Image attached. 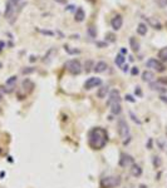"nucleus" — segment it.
I'll return each mask as SVG.
<instances>
[{
    "instance_id": "nucleus-1",
    "label": "nucleus",
    "mask_w": 167,
    "mask_h": 188,
    "mask_svg": "<svg viewBox=\"0 0 167 188\" xmlns=\"http://www.w3.org/2000/svg\"><path fill=\"white\" fill-rule=\"evenodd\" d=\"M107 142H108V133L102 127L93 128L88 134V143L93 149L104 148V145L107 144Z\"/></svg>"
},
{
    "instance_id": "nucleus-2",
    "label": "nucleus",
    "mask_w": 167,
    "mask_h": 188,
    "mask_svg": "<svg viewBox=\"0 0 167 188\" xmlns=\"http://www.w3.org/2000/svg\"><path fill=\"white\" fill-rule=\"evenodd\" d=\"M122 179L119 176H108L104 177L101 181V187L102 188H116L121 184Z\"/></svg>"
},
{
    "instance_id": "nucleus-3",
    "label": "nucleus",
    "mask_w": 167,
    "mask_h": 188,
    "mask_svg": "<svg viewBox=\"0 0 167 188\" xmlns=\"http://www.w3.org/2000/svg\"><path fill=\"white\" fill-rule=\"evenodd\" d=\"M66 68L67 70L70 73V74L73 75H78L79 73L82 71V64H80V61L77 60V59H70L66 63Z\"/></svg>"
},
{
    "instance_id": "nucleus-4",
    "label": "nucleus",
    "mask_w": 167,
    "mask_h": 188,
    "mask_svg": "<svg viewBox=\"0 0 167 188\" xmlns=\"http://www.w3.org/2000/svg\"><path fill=\"white\" fill-rule=\"evenodd\" d=\"M117 131H118V134H119V137H121L122 139L127 138L128 135H130V127H128L127 122L124 120L123 118H119V119H118V123H117Z\"/></svg>"
},
{
    "instance_id": "nucleus-5",
    "label": "nucleus",
    "mask_w": 167,
    "mask_h": 188,
    "mask_svg": "<svg viewBox=\"0 0 167 188\" xmlns=\"http://www.w3.org/2000/svg\"><path fill=\"white\" fill-rule=\"evenodd\" d=\"M146 67L147 68H151V69H155L156 71H158V73H162L166 70V67L165 64L161 61V60H157V59H155V58H151L147 60V63H146Z\"/></svg>"
},
{
    "instance_id": "nucleus-6",
    "label": "nucleus",
    "mask_w": 167,
    "mask_h": 188,
    "mask_svg": "<svg viewBox=\"0 0 167 188\" xmlns=\"http://www.w3.org/2000/svg\"><path fill=\"white\" fill-rule=\"evenodd\" d=\"M134 163V159L132 158V155L127 154V153H121V158L118 164L122 167V168H127L128 165H132Z\"/></svg>"
},
{
    "instance_id": "nucleus-7",
    "label": "nucleus",
    "mask_w": 167,
    "mask_h": 188,
    "mask_svg": "<svg viewBox=\"0 0 167 188\" xmlns=\"http://www.w3.org/2000/svg\"><path fill=\"white\" fill-rule=\"evenodd\" d=\"M102 84V79L98 78V77H92L89 78L86 83H84V88L86 89H92V88H96V87H99Z\"/></svg>"
},
{
    "instance_id": "nucleus-8",
    "label": "nucleus",
    "mask_w": 167,
    "mask_h": 188,
    "mask_svg": "<svg viewBox=\"0 0 167 188\" xmlns=\"http://www.w3.org/2000/svg\"><path fill=\"white\" fill-rule=\"evenodd\" d=\"M121 102V96H119V92L117 89H113L111 90L109 93V99L107 100V104L108 106H112L114 103H119Z\"/></svg>"
},
{
    "instance_id": "nucleus-9",
    "label": "nucleus",
    "mask_w": 167,
    "mask_h": 188,
    "mask_svg": "<svg viewBox=\"0 0 167 188\" xmlns=\"http://www.w3.org/2000/svg\"><path fill=\"white\" fill-rule=\"evenodd\" d=\"M111 25H112L113 30H119L122 28V25H123V18H122V15L117 14L116 16H114L112 19V22H111Z\"/></svg>"
},
{
    "instance_id": "nucleus-10",
    "label": "nucleus",
    "mask_w": 167,
    "mask_h": 188,
    "mask_svg": "<svg viewBox=\"0 0 167 188\" xmlns=\"http://www.w3.org/2000/svg\"><path fill=\"white\" fill-rule=\"evenodd\" d=\"M14 10H15V5L12 3V2H9L8 0V3H6V9H5V18L6 19H10L13 16L14 14Z\"/></svg>"
},
{
    "instance_id": "nucleus-11",
    "label": "nucleus",
    "mask_w": 167,
    "mask_h": 188,
    "mask_svg": "<svg viewBox=\"0 0 167 188\" xmlns=\"http://www.w3.org/2000/svg\"><path fill=\"white\" fill-rule=\"evenodd\" d=\"M107 68H108V64L106 61H98L97 64L93 67V70H94L96 73H103Z\"/></svg>"
},
{
    "instance_id": "nucleus-12",
    "label": "nucleus",
    "mask_w": 167,
    "mask_h": 188,
    "mask_svg": "<svg viewBox=\"0 0 167 188\" xmlns=\"http://www.w3.org/2000/svg\"><path fill=\"white\" fill-rule=\"evenodd\" d=\"M108 92H109V87H108V85H103V87H101V88L97 90V97H98L99 99L106 98V96H107Z\"/></svg>"
},
{
    "instance_id": "nucleus-13",
    "label": "nucleus",
    "mask_w": 167,
    "mask_h": 188,
    "mask_svg": "<svg viewBox=\"0 0 167 188\" xmlns=\"http://www.w3.org/2000/svg\"><path fill=\"white\" fill-rule=\"evenodd\" d=\"M131 174H132L133 177H140V176L142 174V168H141L138 164L133 163V164L131 165Z\"/></svg>"
},
{
    "instance_id": "nucleus-14",
    "label": "nucleus",
    "mask_w": 167,
    "mask_h": 188,
    "mask_svg": "<svg viewBox=\"0 0 167 188\" xmlns=\"http://www.w3.org/2000/svg\"><path fill=\"white\" fill-rule=\"evenodd\" d=\"M155 79V74L152 71H150V70H144L143 73H142V80L143 82H152Z\"/></svg>"
},
{
    "instance_id": "nucleus-15",
    "label": "nucleus",
    "mask_w": 167,
    "mask_h": 188,
    "mask_svg": "<svg viewBox=\"0 0 167 188\" xmlns=\"http://www.w3.org/2000/svg\"><path fill=\"white\" fill-rule=\"evenodd\" d=\"M111 107H112V108H111L112 114H114V116H119L121 112H122V107H121V104H119V103H114V104H112Z\"/></svg>"
},
{
    "instance_id": "nucleus-16",
    "label": "nucleus",
    "mask_w": 167,
    "mask_h": 188,
    "mask_svg": "<svg viewBox=\"0 0 167 188\" xmlns=\"http://www.w3.org/2000/svg\"><path fill=\"white\" fill-rule=\"evenodd\" d=\"M86 18V13H84V10H83L82 8H78L77 9V12H76V20L77 22H83Z\"/></svg>"
},
{
    "instance_id": "nucleus-17",
    "label": "nucleus",
    "mask_w": 167,
    "mask_h": 188,
    "mask_svg": "<svg viewBox=\"0 0 167 188\" xmlns=\"http://www.w3.org/2000/svg\"><path fill=\"white\" fill-rule=\"evenodd\" d=\"M130 45H131V48H132L133 51H138V49H140V44H138V41L136 40V38H133V37L130 38Z\"/></svg>"
},
{
    "instance_id": "nucleus-18",
    "label": "nucleus",
    "mask_w": 167,
    "mask_h": 188,
    "mask_svg": "<svg viewBox=\"0 0 167 188\" xmlns=\"http://www.w3.org/2000/svg\"><path fill=\"white\" fill-rule=\"evenodd\" d=\"M158 58H160V60H161V61L167 63V47L162 48V49L158 51Z\"/></svg>"
},
{
    "instance_id": "nucleus-19",
    "label": "nucleus",
    "mask_w": 167,
    "mask_h": 188,
    "mask_svg": "<svg viewBox=\"0 0 167 188\" xmlns=\"http://www.w3.org/2000/svg\"><path fill=\"white\" fill-rule=\"evenodd\" d=\"M137 33L140 35H144L146 33H147V25L143 24V23H140L138 26H137Z\"/></svg>"
},
{
    "instance_id": "nucleus-20",
    "label": "nucleus",
    "mask_w": 167,
    "mask_h": 188,
    "mask_svg": "<svg viewBox=\"0 0 167 188\" xmlns=\"http://www.w3.org/2000/svg\"><path fill=\"white\" fill-rule=\"evenodd\" d=\"M16 80H18V77L16 75H13V77H10L8 80H6V87H14V84L16 83Z\"/></svg>"
},
{
    "instance_id": "nucleus-21",
    "label": "nucleus",
    "mask_w": 167,
    "mask_h": 188,
    "mask_svg": "<svg viewBox=\"0 0 167 188\" xmlns=\"http://www.w3.org/2000/svg\"><path fill=\"white\" fill-rule=\"evenodd\" d=\"M114 63H116L118 67H122L123 63H124V57H123L122 54H118V55L116 57V59H114Z\"/></svg>"
},
{
    "instance_id": "nucleus-22",
    "label": "nucleus",
    "mask_w": 167,
    "mask_h": 188,
    "mask_svg": "<svg viewBox=\"0 0 167 188\" xmlns=\"http://www.w3.org/2000/svg\"><path fill=\"white\" fill-rule=\"evenodd\" d=\"M22 87H23L24 89H27V87H29L30 89H33V88H34V84H33V82H32V80H29V79H25V80L23 82Z\"/></svg>"
},
{
    "instance_id": "nucleus-23",
    "label": "nucleus",
    "mask_w": 167,
    "mask_h": 188,
    "mask_svg": "<svg viewBox=\"0 0 167 188\" xmlns=\"http://www.w3.org/2000/svg\"><path fill=\"white\" fill-rule=\"evenodd\" d=\"M153 165L156 167V168H158V167L161 165V159H160V157H157V155L153 157Z\"/></svg>"
},
{
    "instance_id": "nucleus-24",
    "label": "nucleus",
    "mask_w": 167,
    "mask_h": 188,
    "mask_svg": "<svg viewBox=\"0 0 167 188\" xmlns=\"http://www.w3.org/2000/svg\"><path fill=\"white\" fill-rule=\"evenodd\" d=\"M88 33H89V35H91L92 38H94V37L97 35V31H96L94 26H89V28H88Z\"/></svg>"
},
{
    "instance_id": "nucleus-25",
    "label": "nucleus",
    "mask_w": 167,
    "mask_h": 188,
    "mask_svg": "<svg viewBox=\"0 0 167 188\" xmlns=\"http://www.w3.org/2000/svg\"><path fill=\"white\" fill-rule=\"evenodd\" d=\"M34 71H35V68H32V67H30V68H25V69L22 70L23 74H30V73H34Z\"/></svg>"
},
{
    "instance_id": "nucleus-26",
    "label": "nucleus",
    "mask_w": 167,
    "mask_h": 188,
    "mask_svg": "<svg viewBox=\"0 0 167 188\" xmlns=\"http://www.w3.org/2000/svg\"><path fill=\"white\" fill-rule=\"evenodd\" d=\"M130 116H131V118H132V120H133L134 123H137V124H141V120H140V119H138L137 117H136V116H134V114H133L132 112H130Z\"/></svg>"
},
{
    "instance_id": "nucleus-27",
    "label": "nucleus",
    "mask_w": 167,
    "mask_h": 188,
    "mask_svg": "<svg viewBox=\"0 0 167 188\" xmlns=\"http://www.w3.org/2000/svg\"><path fill=\"white\" fill-rule=\"evenodd\" d=\"M64 49H66V51H68L69 54H78V53H79V50H70L68 45H66V47H64Z\"/></svg>"
},
{
    "instance_id": "nucleus-28",
    "label": "nucleus",
    "mask_w": 167,
    "mask_h": 188,
    "mask_svg": "<svg viewBox=\"0 0 167 188\" xmlns=\"http://www.w3.org/2000/svg\"><path fill=\"white\" fill-rule=\"evenodd\" d=\"M92 64H93V61H92V60H88V61L86 63V71H87V73L91 71V67H92Z\"/></svg>"
},
{
    "instance_id": "nucleus-29",
    "label": "nucleus",
    "mask_w": 167,
    "mask_h": 188,
    "mask_svg": "<svg viewBox=\"0 0 167 188\" xmlns=\"http://www.w3.org/2000/svg\"><path fill=\"white\" fill-rule=\"evenodd\" d=\"M158 83H161V84H163V85H167V78L166 77L158 78Z\"/></svg>"
},
{
    "instance_id": "nucleus-30",
    "label": "nucleus",
    "mask_w": 167,
    "mask_h": 188,
    "mask_svg": "<svg viewBox=\"0 0 167 188\" xmlns=\"http://www.w3.org/2000/svg\"><path fill=\"white\" fill-rule=\"evenodd\" d=\"M131 74H132V75H137V74H138V68H137V67H133L132 70H131Z\"/></svg>"
},
{
    "instance_id": "nucleus-31",
    "label": "nucleus",
    "mask_w": 167,
    "mask_h": 188,
    "mask_svg": "<svg viewBox=\"0 0 167 188\" xmlns=\"http://www.w3.org/2000/svg\"><path fill=\"white\" fill-rule=\"evenodd\" d=\"M108 37V40L111 41V43H113V41H114V35L113 34H111V33H108L107 35H106V38Z\"/></svg>"
},
{
    "instance_id": "nucleus-32",
    "label": "nucleus",
    "mask_w": 167,
    "mask_h": 188,
    "mask_svg": "<svg viewBox=\"0 0 167 188\" xmlns=\"http://www.w3.org/2000/svg\"><path fill=\"white\" fill-rule=\"evenodd\" d=\"M134 92H136V94H137L138 97H141V96H142V90H141V88H140V87L136 88V90H134Z\"/></svg>"
},
{
    "instance_id": "nucleus-33",
    "label": "nucleus",
    "mask_w": 167,
    "mask_h": 188,
    "mask_svg": "<svg viewBox=\"0 0 167 188\" xmlns=\"http://www.w3.org/2000/svg\"><path fill=\"white\" fill-rule=\"evenodd\" d=\"M126 100H128V102H131V103H134V99H133L132 96H126Z\"/></svg>"
},
{
    "instance_id": "nucleus-34",
    "label": "nucleus",
    "mask_w": 167,
    "mask_h": 188,
    "mask_svg": "<svg viewBox=\"0 0 167 188\" xmlns=\"http://www.w3.org/2000/svg\"><path fill=\"white\" fill-rule=\"evenodd\" d=\"M147 148L152 149V139H148V144H147Z\"/></svg>"
},
{
    "instance_id": "nucleus-35",
    "label": "nucleus",
    "mask_w": 167,
    "mask_h": 188,
    "mask_svg": "<svg viewBox=\"0 0 167 188\" xmlns=\"http://www.w3.org/2000/svg\"><path fill=\"white\" fill-rule=\"evenodd\" d=\"M9 2H12L14 5H16L18 3H20V2H22V0H9Z\"/></svg>"
},
{
    "instance_id": "nucleus-36",
    "label": "nucleus",
    "mask_w": 167,
    "mask_h": 188,
    "mask_svg": "<svg viewBox=\"0 0 167 188\" xmlns=\"http://www.w3.org/2000/svg\"><path fill=\"white\" fill-rule=\"evenodd\" d=\"M3 48H4V43H3V41H0V51L3 50Z\"/></svg>"
},
{
    "instance_id": "nucleus-37",
    "label": "nucleus",
    "mask_w": 167,
    "mask_h": 188,
    "mask_svg": "<svg viewBox=\"0 0 167 188\" xmlns=\"http://www.w3.org/2000/svg\"><path fill=\"white\" fill-rule=\"evenodd\" d=\"M161 100L165 102V103H167V97H161Z\"/></svg>"
},
{
    "instance_id": "nucleus-38",
    "label": "nucleus",
    "mask_w": 167,
    "mask_h": 188,
    "mask_svg": "<svg viewBox=\"0 0 167 188\" xmlns=\"http://www.w3.org/2000/svg\"><path fill=\"white\" fill-rule=\"evenodd\" d=\"M128 70V65H124L123 67V71H127Z\"/></svg>"
},
{
    "instance_id": "nucleus-39",
    "label": "nucleus",
    "mask_w": 167,
    "mask_h": 188,
    "mask_svg": "<svg viewBox=\"0 0 167 188\" xmlns=\"http://www.w3.org/2000/svg\"><path fill=\"white\" fill-rule=\"evenodd\" d=\"M30 61H35V57H30Z\"/></svg>"
},
{
    "instance_id": "nucleus-40",
    "label": "nucleus",
    "mask_w": 167,
    "mask_h": 188,
    "mask_svg": "<svg viewBox=\"0 0 167 188\" xmlns=\"http://www.w3.org/2000/svg\"><path fill=\"white\" fill-rule=\"evenodd\" d=\"M2 153H3V149H2V148H0V154H2Z\"/></svg>"
},
{
    "instance_id": "nucleus-41",
    "label": "nucleus",
    "mask_w": 167,
    "mask_h": 188,
    "mask_svg": "<svg viewBox=\"0 0 167 188\" xmlns=\"http://www.w3.org/2000/svg\"><path fill=\"white\" fill-rule=\"evenodd\" d=\"M2 98H3V96H2V94H0V100H2Z\"/></svg>"
},
{
    "instance_id": "nucleus-42",
    "label": "nucleus",
    "mask_w": 167,
    "mask_h": 188,
    "mask_svg": "<svg viewBox=\"0 0 167 188\" xmlns=\"http://www.w3.org/2000/svg\"><path fill=\"white\" fill-rule=\"evenodd\" d=\"M3 67V64H2V63H0V68H2Z\"/></svg>"
},
{
    "instance_id": "nucleus-43",
    "label": "nucleus",
    "mask_w": 167,
    "mask_h": 188,
    "mask_svg": "<svg viewBox=\"0 0 167 188\" xmlns=\"http://www.w3.org/2000/svg\"><path fill=\"white\" fill-rule=\"evenodd\" d=\"M166 135H167V132H166Z\"/></svg>"
}]
</instances>
